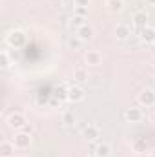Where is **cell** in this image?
Returning a JSON list of instances; mask_svg holds the SVG:
<instances>
[{
    "mask_svg": "<svg viewBox=\"0 0 155 157\" xmlns=\"http://www.w3.org/2000/svg\"><path fill=\"white\" fill-rule=\"evenodd\" d=\"M6 42H7L11 48L18 49V48H22V46L26 44V33H24L22 29H11V31L6 35Z\"/></svg>",
    "mask_w": 155,
    "mask_h": 157,
    "instance_id": "6da1fadb",
    "label": "cell"
},
{
    "mask_svg": "<svg viewBox=\"0 0 155 157\" xmlns=\"http://www.w3.org/2000/svg\"><path fill=\"white\" fill-rule=\"evenodd\" d=\"M7 126H9L11 130L20 132V130H24V128L28 126V117H26L24 113H20V112H13V113L7 117Z\"/></svg>",
    "mask_w": 155,
    "mask_h": 157,
    "instance_id": "7a4b0ae2",
    "label": "cell"
},
{
    "mask_svg": "<svg viewBox=\"0 0 155 157\" xmlns=\"http://www.w3.org/2000/svg\"><path fill=\"white\" fill-rule=\"evenodd\" d=\"M18 150H26V148H29L31 146V143H33V139H31V135L28 133V132H17L15 133V137H13V141H11Z\"/></svg>",
    "mask_w": 155,
    "mask_h": 157,
    "instance_id": "3957f363",
    "label": "cell"
},
{
    "mask_svg": "<svg viewBox=\"0 0 155 157\" xmlns=\"http://www.w3.org/2000/svg\"><path fill=\"white\" fill-rule=\"evenodd\" d=\"M86 97V91L80 84H71L68 88V101L70 102H82Z\"/></svg>",
    "mask_w": 155,
    "mask_h": 157,
    "instance_id": "277c9868",
    "label": "cell"
},
{
    "mask_svg": "<svg viewBox=\"0 0 155 157\" xmlns=\"http://www.w3.org/2000/svg\"><path fill=\"white\" fill-rule=\"evenodd\" d=\"M137 101H139V104L141 106H155V91L152 88H144L141 93H139V97H137Z\"/></svg>",
    "mask_w": 155,
    "mask_h": 157,
    "instance_id": "5b68a950",
    "label": "cell"
},
{
    "mask_svg": "<svg viewBox=\"0 0 155 157\" xmlns=\"http://www.w3.org/2000/svg\"><path fill=\"white\" fill-rule=\"evenodd\" d=\"M102 60H104V57H102V53L97 51V49H89V51L86 53V57H84V62H86L88 66H91V68L100 66Z\"/></svg>",
    "mask_w": 155,
    "mask_h": 157,
    "instance_id": "8992f818",
    "label": "cell"
},
{
    "mask_svg": "<svg viewBox=\"0 0 155 157\" xmlns=\"http://www.w3.org/2000/svg\"><path fill=\"white\" fill-rule=\"evenodd\" d=\"M130 35H131V28L128 24H124V22H119L115 28H113V37L117 40H128Z\"/></svg>",
    "mask_w": 155,
    "mask_h": 157,
    "instance_id": "52a82bcc",
    "label": "cell"
},
{
    "mask_svg": "<svg viewBox=\"0 0 155 157\" xmlns=\"http://www.w3.org/2000/svg\"><path fill=\"white\" fill-rule=\"evenodd\" d=\"M82 135H84V139H86L88 143H93V141H97V139L100 137V128H99L97 124H88V126L82 130Z\"/></svg>",
    "mask_w": 155,
    "mask_h": 157,
    "instance_id": "ba28073f",
    "label": "cell"
},
{
    "mask_svg": "<svg viewBox=\"0 0 155 157\" xmlns=\"http://www.w3.org/2000/svg\"><path fill=\"white\" fill-rule=\"evenodd\" d=\"M75 35H77L82 42H89V40H93V37H95V29H93L89 24H84V26H80L77 29Z\"/></svg>",
    "mask_w": 155,
    "mask_h": 157,
    "instance_id": "9c48e42d",
    "label": "cell"
},
{
    "mask_svg": "<svg viewBox=\"0 0 155 157\" xmlns=\"http://www.w3.org/2000/svg\"><path fill=\"white\" fill-rule=\"evenodd\" d=\"M139 37L142 40V44H153L155 42V28L153 26H146L139 31Z\"/></svg>",
    "mask_w": 155,
    "mask_h": 157,
    "instance_id": "30bf717a",
    "label": "cell"
},
{
    "mask_svg": "<svg viewBox=\"0 0 155 157\" xmlns=\"http://www.w3.org/2000/svg\"><path fill=\"white\" fill-rule=\"evenodd\" d=\"M124 117H126L128 122H141L142 117H144V113H142L141 108H128L126 113H124Z\"/></svg>",
    "mask_w": 155,
    "mask_h": 157,
    "instance_id": "8fae6325",
    "label": "cell"
},
{
    "mask_svg": "<svg viewBox=\"0 0 155 157\" xmlns=\"http://www.w3.org/2000/svg\"><path fill=\"white\" fill-rule=\"evenodd\" d=\"M133 24L139 28V31L142 29V28H146L148 26V13L146 11H137V13H133Z\"/></svg>",
    "mask_w": 155,
    "mask_h": 157,
    "instance_id": "7c38bea8",
    "label": "cell"
},
{
    "mask_svg": "<svg viewBox=\"0 0 155 157\" xmlns=\"http://www.w3.org/2000/svg\"><path fill=\"white\" fill-rule=\"evenodd\" d=\"M106 9L115 15L124 11V0H106Z\"/></svg>",
    "mask_w": 155,
    "mask_h": 157,
    "instance_id": "4fadbf2b",
    "label": "cell"
},
{
    "mask_svg": "<svg viewBox=\"0 0 155 157\" xmlns=\"http://www.w3.org/2000/svg\"><path fill=\"white\" fill-rule=\"evenodd\" d=\"M15 144L13 143H7V141H4L2 144H0V155L2 157H15Z\"/></svg>",
    "mask_w": 155,
    "mask_h": 157,
    "instance_id": "5bb4252c",
    "label": "cell"
},
{
    "mask_svg": "<svg viewBox=\"0 0 155 157\" xmlns=\"http://www.w3.org/2000/svg\"><path fill=\"white\" fill-rule=\"evenodd\" d=\"M97 157H110L112 155V146L108 143H100L95 146V152H93Z\"/></svg>",
    "mask_w": 155,
    "mask_h": 157,
    "instance_id": "9a60e30c",
    "label": "cell"
},
{
    "mask_svg": "<svg viewBox=\"0 0 155 157\" xmlns=\"http://www.w3.org/2000/svg\"><path fill=\"white\" fill-rule=\"evenodd\" d=\"M131 146H133V152H135V154H144V152L148 150V143H146V139H142V137L135 139V141L131 143Z\"/></svg>",
    "mask_w": 155,
    "mask_h": 157,
    "instance_id": "2e32d148",
    "label": "cell"
},
{
    "mask_svg": "<svg viewBox=\"0 0 155 157\" xmlns=\"http://www.w3.org/2000/svg\"><path fill=\"white\" fill-rule=\"evenodd\" d=\"M73 78L77 80L78 84H80V82H86V80H88V71H86L84 68H75V70H73Z\"/></svg>",
    "mask_w": 155,
    "mask_h": 157,
    "instance_id": "e0dca14e",
    "label": "cell"
},
{
    "mask_svg": "<svg viewBox=\"0 0 155 157\" xmlns=\"http://www.w3.org/2000/svg\"><path fill=\"white\" fill-rule=\"evenodd\" d=\"M68 88H70V86H66V84L59 86V88L55 90V97H57L59 101H68Z\"/></svg>",
    "mask_w": 155,
    "mask_h": 157,
    "instance_id": "ac0fdd59",
    "label": "cell"
},
{
    "mask_svg": "<svg viewBox=\"0 0 155 157\" xmlns=\"http://www.w3.org/2000/svg\"><path fill=\"white\" fill-rule=\"evenodd\" d=\"M75 121H77V117H75L73 112H64V113H62V122H64L66 126H73Z\"/></svg>",
    "mask_w": 155,
    "mask_h": 157,
    "instance_id": "d6986e66",
    "label": "cell"
},
{
    "mask_svg": "<svg viewBox=\"0 0 155 157\" xmlns=\"http://www.w3.org/2000/svg\"><path fill=\"white\" fill-rule=\"evenodd\" d=\"M9 64H11V60H9V55H7V51L4 49V51L0 53V66H2L4 70H7V68H9Z\"/></svg>",
    "mask_w": 155,
    "mask_h": 157,
    "instance_id": "ffe728a7",
    "label": "cell"
},
{
    "mask_svg": "<svg viewBox=\"0 0 155 157\" xmlns=\"http://www.w3.org/2000/svg\"><path fill=\"white\" fill-rule=\"evenodd\" d=\"M86 24V18L84 17H78V15H73V18H71V26L75 28V29H78L80 26H84Z\"/></svg>",
    "mask_w": 155,
    "mask_h": 157,
    "instance_id": "44dd1931",
    "label": "cell"
},
{
    "mask_svg": "<svg viewBox=\"0 0 155 157\" xmlns=\"http://www.w3.org/2000/svg\"><path fill=\"white\" fill-rule=\"evenodd\" d=\"M80 44H82V40L78 39L77 35H75V37H70V40H68V46H70L71 49H78Z\"/></svg>",
    "mask_w": 155,
    "mask_h": 157,
    "instance_id": "7402d4cb",
    "label": "cell"
},
{
    "mask_svg": "<svg viewBox=\"0 0 155 157\" xmlns=\"http://www.w3.org/2000/svg\"><path fill=\"white\" fill-rule=\"evenodd\" d=\"M73 15H78V17H88V7H82V6H75V13Z\"/></svg>",
    "mask_w": 155,
    "mask_h": 157,
    "instance_id": "603a6c76",
    "label": "cell"
},
{
    "mask_svg": "<svg viewBox=\"0 0 155 157\" xmlns=\"http://www.w3.org/2000/svg\"><path fill=\"white\" fill-rule=\"evenodd\" d=\"M75 6H82V7H88L89 6V0H73Z\"/></svg>",
    "mask_w": 155,
    "mask_h": 157,
    "instance_id": "cb8c5ba5",
    "label": "cell"
},
{
    "mask_svg": "<svg viewBox=\"0 0 155 157\" xmlns=\"http://www.w3.org/2000/svg\"><path fill=\"white\" fill-rule=\"evenodd\" d=\"M146 2H148L150 6H155V0H146Z\"/></svg>",
    "mask_w": 155,
    "mask_h": 157,
    "instance_id": "d4e9b609",
    "label": "cell"
},
{
    "mask_svg": "<svg viewBox=\"0 0 155 157\" xmlns=\"http://www.w3.org/2000/svg\"><path fill=\"white\" fill-rule=\"evenodd\" d=\"M88 157H97V155H95V154H89V155H88Z\"/></svg>",
    "mask_w": 155,
    "mask_h": 157,
    "instance_id": "484cf974",
    "label": "cell"
},
{
    "mask_svg": "<svg viewBox=\"0 0 155 157\" xmlns=\"http://www.w3.org/2000/svg\"><path fill=\"white\" fill-rule=\"evenodd\" d=\"M17 157H26V155H17Z\"/></svg>",
    "mask_w": 155,
    "mask_h": 157,
    "instance_id": "4316f807",
    "label": "cell"
}]
</instances>
